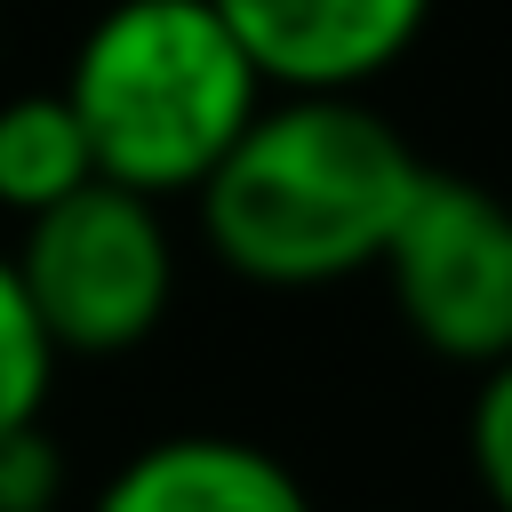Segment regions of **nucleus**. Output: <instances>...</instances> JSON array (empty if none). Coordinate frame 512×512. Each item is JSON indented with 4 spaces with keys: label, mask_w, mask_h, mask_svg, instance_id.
I'll return each instance as SVG.
<instances>
[{
    "label": "nucleus",
    "mask_w": 512,
    "mask_h": 512,
    "mask_svg": "<svg viewBox=\"0 0 512 512\" xmlns=\"http://www.w3.org/2000/svg\"><path fill=\"white\" fill-rule=\"evenodd\" d=\"M416 184V144L360 88H272L192 192V216L232 280L304 296L376 272Z\"/></svg>",
    "instance_id": "obj_1"
},
{
    "label": "nucleus",
    "mask_w": 512,
    "mask_h": 512,
    "mask_svg": "<svg viewBox=\"0 0 512 512\" xmlns=\"http://www.w3.org/2000/svg\"><path fill=\"white\" fill-rule=\"evenodd\" d=\"M264 96V72L208 0H112L64 64L96 176L144 200H192Z\"/></svg>",
    "instance_id": "obj_2"
},
{
    "label": "nucleus",
    "mask_w": 512,
    "mask_h": 512,
    "mask_svg": "<svg viewBox=\"0 0 512 512\" xmlns=\"http://www.w3.org/2000/svg\"><path fill=\"white\" fill-rule=\"evenodd\" d=\"M40 328L64 360H120L144 336H160L176 304V232L160 200L128 184H80L72 200L24 216V240L8 248Z\"/></svg>",
    "instance_id": "obj_3"
},
{
    "label": "nucleus",
    "mask_w": 512,
    "mask_h": 512,
    "mask_svg": "<svg viewBox=\"0 0 512 512\" xmlns=\"http://www.w3.org/2000/svg\"><path fill=\"white\" fill-rule=\"evenodd\" d=\"M376 272L400 328L432 360L480 376L512 352V200H496L488 184L424 168Z\"/></svg>",
    "instance_id": "obj_4"
},
{
    "label": "nucleus",
    "mask_w": 512,
    "mask_h": 512,
    "mask_svg": "<svg viewBox=\"0 0 512 512\" xmlns=\"http://www.w3.org/2000/svg\"><path fill=\"white\" fill-rule=\"evenodd\" d=\"M264 88H368L432 24L440 0H208Z\"/></svg>",
    "instance_id": "obj_5"
},
{
    "label": "nucleus",
    "mask_w": 512,
    "mask_h": 512,
    "mask_svg": "<svg viewBox=\"0 0 512 512\" xmlns=\"http://www.w3.org/2000/svg\"><path fill=\"white\" fill-rule=\"evenodd\" d=\"M96 512H320L288 456L240 432H168L112 464Z\"/></svg>",
    "instance_id": "obj_6"
},
{
    "label": "nucleus",
    "mask_w": 512,
    "mask_h": 512,
    "mask_svg": "<svg viewBox=\"0 0 512 512\" xmlns=\"http://www.w3.org/2000/svg\"><path fill=\"white\" fill-rule=\"evenodd\" d=\"M80 184H96V152L80 112L64 104V88H24L0 104V208L8 216H40L56 200H72Z\"/></svg>",
    "instance_id": "obj_7"
},
{
    "label": "nucleus",
    "mask_w": 512,
    "mask_h": 512,
    "mask_svg": "<svg viewBox=\"0 0 512 512\" xmlns=\"http://www.w3.org/2000/svg\"><path fill=\"white\" fill-rule=\"evenodd\" d=\"M56 368H64V352H56V336L40 328L16 256L0 248V432H8V424H32V416L48 408Z\"/></svg>",
    "instance_id": "obj_8"
},
{
    "label": "nucleus",
    "mask_w": 512,
    "mask_h": 512,
    "mask_svg": "<svg viewBox=\"0 0 512 512\" xmlns=\"http://www.w3.org/2000/svg\"><path fill=\"white\" fill-rule=\"evenodd\" d=\"M464 464L480 480V496L496 512H512V352L496 368H480L472 408H464Z\"/></svg>",
    "instance_id": "obj_9"
},
{
    "label": "nucleus",
    "mask_w": 512,
    "mask_h": 512,
    "mask_svg": "<svg viewBox=\"0 0 512 512\" xmlns=\"http://www.w3.org/2000/svg\"><path fill=\"white\" fill-rule=\"evenodd\" d=\"M64 496V448L48 440V424H8L0 432V512H56Z\"/></svg>",
    "instance_id": "obj_10"
}]
</instances>
